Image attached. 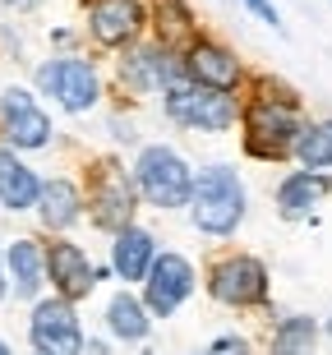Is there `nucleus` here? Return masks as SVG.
Wrapping results in <instances>:
<instances>
[{
    "label": "nucleus",
    "mask_w": 332,
    "mask_h": 355,
    "mask_svg": "<svg viewBox=\"0 0 332 355\" xmlns=\"http://www.w3.org/2000/svg\"><path fill=\"white\" fill-rule=\"evenodd\" d=\"M295 134H300V106L295 97H272V92H259L250 106H245V148L263 162H277L295 148Z\"/></svg>",
    "instance_id": "nucleus-3"
},
{
    "label": "nucleus",
    "mask_w": 332,
    "mask_h": 355,
    "mask_svg": "<svg viewBox=\"0 0 332 355\" xmlns=\"http://www.w3.org/2000/svg\"><path fill=\"white\" fill-rule=\"evenodd\" d=\"M314 346H319V323L309 314H286L272 328L268 355H314Z\"/></svg>",
    "instance_id": "nucleus-21"
},
{
    "label": "nucleus",
    "mask_w": 332,
    "mask_h": 355,
    "mask_svg": "<svg viewBox=\"0 0 332 355\" xmlns=\"http://www.w3.org/2000/svg\"><path fill=\"white\" fill-rule=\"evenodd\" d=\"M208 291H213L217 304H231V309L263 304L268 300V268H263V259H254V254H226L222 263L208 272Z\"/></svg>",
    "instance_id": "nucleus-8"
},
{
    "label": "nucleus",
    "mask_w": 332,
    "mask_h": 355,
    "mask_svg": "<svg viewBox=\"0 0 332 355\" xmlns=\"http://www.w3.org/2000/svg\"><path fill=\"white\" fill-rule=\"evenodd\" d=\"M0 355H14V351H10V346H5V342H0Z\"/></svg>",
    "instance_id": "nucleus-27"
},
{
    "label": "nucleus",
    "mask_w": 332,
    "mask_h": 355,
    "mask_svg": "<svg viewBox=\"0 0 332 355\" xmlns=\"http://www.w3.org/2000/svg\"><path fill=\"white\" fill-rule=\"evenodd\" d=\"M88 208H93V222L102 231H125L134 222V180L116 166H97L93 189H88Z\"/></svg>",
    "instance_id": "nucleus-11"
},
{
    "label": "nucleus",
    "mask_w": 332,
    "mask_h": 355,
    "mask_svg": "<svg viewBox=\"0 0 332 355\" xmlns=\"http://www.w3.org/2000/svg\"><path fill=\"white\" fill-rule=\"evenodd\" d=\"M10 295V282H5V259H0V300Z\"/></svg>",
    "instance_id": "nucleus-26"
},
{
    "label": "nucleus",
    "mask_w": 332,
    "mask_h": 355,
    "mask_svg": "<svg viewBox=\"0 0 332 355\" xmlns=\"http://www.w3.org/2000/svg\"><path fill=\"white\" fill-rule=\"evenodd\" d=\"M37 88L46 97H55V106L69 111V116L93 111L97 97H102V79H97L93 60H79V55H55V60H46L37 69Z\"/></svg>",
    "instance_id": "nucleus-5"
},
{
    "label": "nucleus",
    "mask_w": 332,
    "mask_h": 355,
    "mask_svg": "<svg viewBox=\"0 0 332 355\" xmlns=\"http://www.w3.org/2000/svg\"><path fill=\"white\" fill-rule=\"evenodd\" d=\"M194 286H199L194 263H189L185 254L161 250L157 259L148 263V272H143V309L152 318H171L175 309L194 295Z\"/></svg>",
    "instance_id": "nucleus-6"
},
{
    "label": "nucleus",
    "mask_w": 332,
    "mask_h": 355,
    "mask_svg": "<svg viewBox=\"0 0 332 355\" xmlns=\"http://www.w3.org/2000/svg\"><path fill=\"white\" fill-rule=\"evenodd\" d=\"M42 272H46V282H51V291L60 295V300H88L97 286V268L93 259L74 245V240H51L46 250H42Z\"/></svg>",
    "instance_id": "nucleus-9"
},
{
    "label": "nucleus",
    "mask_w": 332,
    "mask_h": 355,
    "mask_svg": "<svg viewBox=\"0 0 332 355\" xmlns=\"http://www.w3.org/2000/svg\"><path fill=\"white\" fill-rule=\"evenodd\" d=\"M180 69H185V79L208 83V88H222V92H231L240 83V60L226 51L222 42H208V37H194V42H189V51H185V60H180Z\"/></svg>",
    "instance_id": "nucleus-14"
},
{
    "label": "nucleus",
    "mask_w": 332,
    "mask_h": 355,
    "mask_svg": "<svg viewBox=\"0 0 332 355\" xmlns=\"http://www.w3.org/2000/svg\"><path fill=\"white\" fill-rule=\"evenodd\" d=\"M148 14L139 0H88V28L102 46H134Z\"/></svg>",
    "instance_id": "nucleus-12"
},
{
    "label": "nucleus",
    "mask_w": 332,
    "mask_h": 355,
    "mask_svg": "<svg viewBox=\"0 0 332 355\" xmlns=\"http://www.w3.org/2000/svg\"><path fill=\"white\" fill-rule=\"evenodd\" d=\"M107 332L116 337V342L134 346V342H143L148 332H152V314L143 309L139 295L120 291V295H111V304H107Z\"/></svg>",
    "instance_id": "nucleus-20"
},
{
    "label": "nucleus",
    "mask_w": 332,
    "mask_h": 355,
    "mask_svg": "<svg viewBox=\"0 0 332 355\" xmlns=\"http://www.w3.org/2000/svg\"><path fill=\"white\" fill-rule=\"evenodd\" d=\"M157 259V240H152V231H143V226H125V231H116V245H111V268H116L120 282H143L148 263Z\"/></svg>",
    "instance_id": "nucleus-18"
},
{
    "label": "nucleus",
    "mask_w": 332,
    "mask_h": 355,
    "mask_svg": "<svg viewBox=\"0 0 332 355\" xmlns=\"http://www.w3.org/2000/svg\"><path fill=\"white\" fill-rule=\"evenodd\" d=\"M37 189H42L37 171H33L28 162H19L10 148H0V208L28 212L37 203Z\"/></svg>",
    "instance_id": "nucleus-19"
},
{
    "label": "nucleus",
    "mask_w": 332,
    "mask_h": 355,
    "mask_svg": "<svg viewBox=\"0 0 332 355\" xmlns=\"http://www.w3.org/2000/svg\"><path fill=\"white\" fill-rule=\"evenodd\" d=\"M328 194V175L323 171H291L277 184V217L281 222H305L319 208V198Z\"/></svg>",
    "instance_id": "nucleus-17"
},
{
    "label": "nucleus",
    "mask_w": 332,
    "mask_h": 355,
    "mask_svg": "<svg viewBox=\"0 0 332 355\" xmlns=\"http://www.w3.org/2000/svg\"><path fill=\"white\" fill-rule=\"evenodd\" d=\"M291 153L300 157V166H305V171H328V166H332V120L300 125Z\"/></svg>",
    "instance_id": "nucleus-22"
},
{
    "label": "nucleus",
    "mask_w": 332,
    "mask_h": 355,
    "mask_svg": "<svg viewBox=\"0 0 332 355\" xmlns=\"http://www.w3.org/2000/svg\"><path fill=\"white\" fill-rule=\"evenodd\" d=\"M245 5H250V10L259 14L268 28H281V14H277V5H272V0H245Z\"/></svg>",
    "instance_id": "nucleus-24"
},
{
    "label": "nucleus",
    "mask_w": 332,
    "mask_h": 355,
    "mask_svg": "<svg viewBox=\"0 0 332 355\" xmlns=\"http://www.w3.org/2000/svg\"><path fill=\"white\" fill-rule=\"evenodd\" d=\"M5 5H10V10H37L42 0H5Z\"/></svg>",
    "instance_id": "nucleus-25"
},
{
    "label": "nucleus",
    "mask_w": 332,
    "mask_h": 355,
    "mask_svg": "<svg viewBox=\"0 0 332 355\" xmlns=\"http://www.w3.org/2000/svg\"><path fill=\"white\" fill-rule=\"evenodd\" d=\"M203 355H250V342L231 332V337H217V342L208 346V351H203Z\"/></svg>",
    "instance_id": "nucleus-23"
},
{
    "label": "nucleus",
    "mask_w": 332,
    "mask_h": 355,
    "mask_svg": "<svg viewBox=\"0 0 332 355\" xmlns=\"http://www.w3.org/2000/svg\"><path fill=\"white\" fill-rule=\"evenodd\" d=\"M189 222L199 226L203 236H236L240 222H245V208H250V198H245V180H240L236 166H226V162H213V166H203L189 184Z\"/></svg>",
    "instance_id": "nucleus-1"
},
{
    "label": "nucleus",
    "mask_w": 332,
    "mask_h": 355,
    "mask_svg": "<svg viewBox=\"0 0 332 355\" xmlns=\"http://www.w3.org/2000/svg\"><path fill=\"white\" fill-rule=\"evenodd\" d=\"M0 134L14 148H46L51 144V116L33 102L28 88H5L0 92Z\"/></svg>",
    "instance_id": "nucleus-10"
},
{
    "label": "nucleus",
    "mask_w": 332,
    "mask_h": 355,
    "mask_svg": "<svg viewBox=\"0 0 332 355\" xmlns=\"http://www.w3.org/2000/svg\"><path fill=\"white\" fill-rule=\"evenodd\" d=\"M161 106L175 125L185 130H203V134H226L236 125V97L222 88H208V83H194V79H171L161 88Z\"/></svg>",
    "instance_id": "nucleus-2"
},
{
    "label": "nucleus",
    "mask_w": 332,
    "mask_h": 355,
    "mask_svg": "<svg viewBox=\"0 0 332 355\" xmlns=\"http://www.w3.org/2000/svg\"><path fill=\"white\" fill-rule=\"evenodd\" d=\"M139 355H157V351H139Z\"/></svg>",
    "instance_id": "nucleus-29"
},
{
    "label": "nucleus",
    "mask_w": 332,
    "mask_h": 355,
    "mask_svg": "<svg viewBox=\"0 0 332 355\" xmlns=\"http://www.w3.org/2000/svg\"><path fill=\"white\" fill-rule=\"evenodd\" d=\"M194 171L189 162L166 144H148L134 162V194H143L152 208H185Z\"/></svg>",
    "instance_id": "nucleus-4"
},
{
    "label": "nucleus",
    "mask_w": 332,
    "mask_h": 355,
    "mask_svg": "<svg viewBox=\"0 0 332 355\" xmlns=\"http://www.w3.org/2000/svg\"><path fill=\"white\" fill-rule=\"evenodd\" d=\"M37 217L46 231H69V226L83 217V194L74 180H60V175H51V180H42L37 189Z\"/></svg>",
    "instance_id": "nucleus-16"
},
{
    "label": "nucleus",
    "mask_w": 332,
    "mask_h": 355,
    "mask_svg": "<svg viewBox=\"0 0 332 355\" xmlns=\"http://www.w3.org/2000/svg\"><path fill=\"white\" fill-rule=\"evenodd\" d=\"M28 346H33V355H83V323L74 314V304L60 300V295L33 304Z\"/></svg>",
    "instance_id": "nucleus-7"
},
{
    "label": "nucleus",
    "mask_w": 332,
    "mask_h": 355,
    "mask_svg": "<svg viewBox=\"0 0 332 355\" xmlns=\"http://www.w3.org/2000/svg\"><path fill=\"white\" fill-rule=\"evenodd\" d=\"M0 259H5V282H10L14 300H37L42 286H46V272H42V250H37V240H10Z\"/></svg>",
    "instance_id": "nucleus-15"
},
{
    "label": "nucleus",
    "mask_w": 332,
    "mask_h": 355,
    "mask_svg": "<svg viewBox=\"0 0 332 355\" xmlns=\"http://www.w3.org/2000/svg\"><path fill=\"white\" fill-rule=\"evenodd\" d=\"M323 328H328V337H332V314H328V323H323Z\"/></svg>",
    "instance_id": "nucleus-28"
},
{
    "label": "nucleus",
    "mask_w": 332,
    "mask_h": 355,
    "mask_svg": "<svg viewBox=\"0 0 332 355\" xmlns=\"http://www.w3.org/2000/svg\"><path fill=\"white\" fill-rule=\"evenodd\" d=\"M185 69H180V60L171 55V46L166 42H152V46H134L125 60H120V83L134 92H157L166 88L171 79H180Z\"/></svg>",
    "instance_id": "nucleus-13"
}]
</instances>
